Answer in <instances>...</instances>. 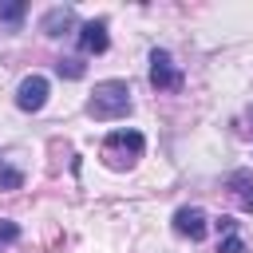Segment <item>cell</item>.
<instances>
[{"label": "cell", "instance_id": "6da1fadb", "mask_svg": "<svg viewBox=\"0 0 253 253\" xmlns=\"http://www.w3.org/2000/svg\"><path fill=\"white\" fill-rule=\"evenodd\" d=\"M130 111V87L126 79H103L95 83L91 99H87V115L99 119V123H115V119H126Z\"/></svg>", "mask_w": 253, "mask_h": 253}, {"label": "cell", "instance_id": "7a4b0ae2", "mask_svg": "<svg viewBox=\"0 0 253 253\" xmlns=\"http://www.w3.org/2000/svg\"><path fill=\"white\" fill-rule=\"evenodd\" d=\"M142 150H146L142 130H111L107 142H103V158H107L111 170H126V166H134V158H142Z\"/></svg>", "mask_w": 253, "mask_h": 253}, {"label": "cell", "instance_id": "3957f363", "mask_svg": "<svg viewBox=\"0 0 253 253\" xmlns=\"http://www.w3.org/2000/svg\"><path fill=\"white\" fill-rule=\"evenodd\" d=\"M150 87L154 91H182V71L174 67V55L166 47L150 51Z\"/></svg>", "mask_w": 253, "mask_h": 253}, {"label": "cell", "instance_id": "277c9868", "mask_svg": "<svg viewBox=\"0 0 253 253\" xmlns=\"http://www.w3.org/2000/svg\"><path fill=\"white\" fill-rule=\"evenodd\" d=\"M47 79L43 75H24L20 79V87H16V107L20 111H28V115H36V111H43V103H47Z\"/></svg>", "mask_w": 253, "mask_h": 253}, {"label": "cell", "instance_id": "5b68a950", "mask_svg": "<svg viewBox=\"0 0 253 253\" xmlns=\"http://www.w3.org/2000/svg\"><path fill=\"white\" fill-rule=\"evenodd\" d=\"M206 229H210V217H206V210H202V206H182V210L174 213V233H178V237L202 241V237H206Z\"/></svg>", "mask_w": 253, "mask_h": 253}, {"label": "cell", "instance_id": "8992f818", "mask_svg": "<svg viewBox=\"0 0 253 253\" xmlns=\"http://www.w3.org/2000/svg\"><path fill=\"white\" fill-rule=\"evenodd\" d=\"M75 40H79V51H83V55H103V51L111 47L107 20H87V24L75 32Z\"/></svg>", "mask_w": 253, "mask_h": 253}, {"label": "cell", "instance_id": "52a82bcc", "mask_svg": "<svg viewBox=\"0 0 253 253\" xmlns=\"http://www.w3.org/2000/svg\"><path fill=\"white\" fill-rule=\"evenodd\" d=\"M75 28V12L71 8H47L43 20H40V32L43 36H67Z\"/></svg>", "mask_w": 253, "mask_h": 253}, {"label": "cell", "instance_id": "ba28073f", "mask_svg": "<svg viewBox=\"0 0 253 253\" xmlns=\"http://www.w3.org/2000/svg\"><path fill=\"white\" fill-rule=\"evenodd\" d=\"M225 186H229V194L237 198V206H241L245 213H253V174H249V170H233Z\"/></svg>", "mask_w": 253, "mask_h": 253}, {"label": "cell", "instance_id": "9c48e42d", "mask_svg": "<svg viewBox=\"0 0 253 253\" xmlns=\"http://www.w3.org/2000/svg\"><path fill=\"white\" fill-rule=\"evenodd\" d=\"M28 16V4L24 0H0V28L4 32H16Z\"/></svg>", "mask_w": 253, "mask_h": 253}, {"label": "cell", "instance_id": "30bf717a", "mask_svg": "<svg viewBox=\"0 0 253 253\" xmlns=\"http://www.w3.org/2000/svg\"><path fill=\"white\" fill-rule=\"evenodd\" d=\"M55 75H59V79H83V75H87V63H83V59H59V63H55Z\"/></svg>", "mask_w": 253, "mask_h": 253}, {"label": "cell", "instance_id": "8fae6325", "mask_svg": "<svg viewBox=\"0 0 253 253\" xmlns=\"http://www.w3.org/2000/svg\"><path fill=\"white\" fill-rule=\"evenodd\" d=\"M217 253H249V245H245V237H241V233H225V237H221V245H217Z\"/></svg>", "mask_w": 253, "mask_h": 253}, {"label": "cell", "instance_id": "7c38bea8", "mask_svg": "<svg viewBox=\"0 0 253 253\" xmlns=\"http://www.w3.org/2000/svg\"><path fill=\"white\" fill-rule=\"evenodd\" d=\"M0 186H4V190H20V186H24V174H20L16 166H0Z\"/></svg>", "mask_w": 253, "mask_h": 253}, {"label": "cell", "instance_id": "4fadbf2b", "mask_svg": "<svg viewBox=\"0 0 253 253\" xmlns=\"http://www.w3.org/2000/svg\"><path fill=\"white\" fill-rule=\"evenodd\" d=\"M12 241H20V225L4 217V221H0V249H4V245H12Z\"/></svg>", "mask_w": 253, "mask_h": 253}, {"label": "cell", "instance_id": "5bb4252c", "mask_svg": "<svg viewBox=\"0 0 253 253\" xmlns=\"http://www.w3.org/2000/svg\"><path fill=\"white\" fill-rule=\"evenodd\" d=\"M213 225H217V233H221V237H225V233H233V225H237V221H233V217H217V221H213Z\"/></svg>", "mask_w": 253, "mask_h": 253}]
</instances>
